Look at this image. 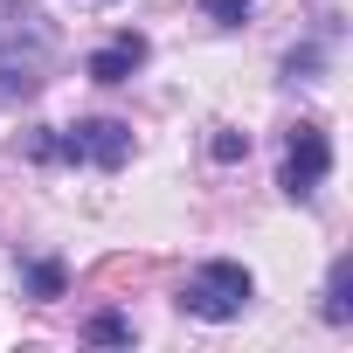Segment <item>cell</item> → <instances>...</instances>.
<instances>
[{
	"label": "cell",
	"instance_id": "obj_1",
	"mask_svg": "<svg viewBox=\"0 0 353 353\" xmlns=\"http://www.w3.org/2000/svg\"><path fill=\"white\" fill-rule=\"evenodd\" d=\"M49 49H56V35H49V21L35 8H0V97L42 90Z\"/></svg>",
	"mask_w": 353,
	"mask_h": 353
},
{
	"label": "cell",
	"instance_id": "obj_2",
	"mask_svg": "<svg viewBox=\"0 0 353 353\" xmlns=\"http://www.w3.org/2000/svg\"><path fill=\"white\" fill-rule=\"evenodd\" d=\"M250 298H256V277H250L243 263H201V270L188 277V291H181V305H188L194 319H236Z\"/></svg>",
	"mask_w": 353,
	"mask_h": 353
},
{
	"label": "cell",
	"instance_id": "obj_3",
	"mask_svg": "<svg viewBox=\"0 0 353 353\" xmlns=\"http://www.w3.org/2000/svg\"><path fill=\"white\" fill-rule=\"evenodd\" d=\"M325 173H332V139H325L319 118H298L284 132V194L291 201H312Z\"/></svg>",
	"mask_w": 353,
	"mask_h": 353
},
{
	"label": "cell",
	"instance_id": "obj_4",
	"mask_svg": "<svg viewBox=\"0 0 353 353\" xmlns=\"http://www.w3.org/2000/svg\"><path fill=\"white\" fill-rule=\"evenodd\" d=\"M56 159H90V166H125L132 159V125L118 118H77L70 132H56Z\"/></svg>",
	"mask_w": 353,
	"mask_h": 353
},
{
	"label": "cell",
	"instance_id": "obj_5",
	"mask_svg": "<svg viewBox=\"0 0 353 353\" xmlns=\"http://www.w3.org/2000/svg\"><path fill=\"white\" fill-rule=\"evenodd\" d=\"M139 63H145V35H118V42H104V49L90 56V77H97V83H125Z\"/></svg>",
	"mask_w": 353,
	"mask_h": 353
},
{
	"label": "cell",
	"instance_id": "obj_6",
	"mask_svg": "<svg viewBox=\"0 0 353 353\" xmlns=\"http://www.w3.org/2000/svg\"><path fill=\"white\" fill-rule=\"evenodd\" d=\"M325 319H332V325L353 319V256H339L332 277H325Z\"/></svg>",
	"mask_w": 353,
	"mask_h": 353
},
{
	"label": "cell",
	"instance_id": "obj_7",
	"mask_svg": "<svg viewBox=\"0 0 353 353\" xmlns=\"http://www.w3.org/2000/svg\"><path fill=\"white\" fill-rule=\"evenodd\" d=\"M63 284H70V277H63V263H56V256H35V263H28V291H35L42 305H49V298H63Z\"/></svg>",
	"mask_w": 353,
	"mask_h": 353
},
{
	"label": "cell",
	"instance_id": "obj_8",
	"mask_svg": "<svg viewBox=\"0 0 353 353\" xmlns=\"http://www.w3.org/2000/svg\"><path fill=\"white\" fill-rule=\"evenodd\" d=\"M83 332H90L97 346H132V319H118V312H97Z\"/></svg>",
	"mask_w": 353,
	"mask_h": 353
},
{
	"label": "cell",
	"instance_id": "obj_9",
	"mask_svg": "<svg viewBox=\"0 0 353 353\" xmlns=\"http://www.w3.org/2000/svg\"><path fill=\"white\" fill-rule=\"evenodd\" d=\"M208 152H215L222 166H236V159L250 152V139H243V132H215V139H208Z\"/></svg>",
	"mask_w": 353,
	"mask_h": 353
},
{
	"label": "cell",
	"instance_id": "obj_10",
	"mask_svg": "<svg viewBox=\"0 0 353 353\" xmlns=\"http://www.w3.org/2000/svg\"><path fill=\"white\" fill-rule=\"evenodd\" d=\"M208 14H215V21H222V28H236V21H243V14H250V0H208Z\"/></svg>",
	"mask_w": 353,
	"mask_h": 353
}]
</instances>
